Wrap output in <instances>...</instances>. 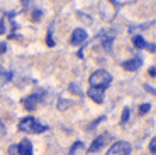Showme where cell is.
Masks as SVG:
<instances>
[{
	"instance_id": "603a6c76",
	"label": "cell",
	"mask_w": 156,
	"mask_h": 155,
	"mask_svg": "<svg viewBox=\"0 0 156 155\" xmlns=\"http://www.w3.org/2000/svg\"><path fill=\"white\" fill-rule=\"evenodd\" d=\"M5 51H7V46L4 43H0V53H5Z\"/></svg>"
},
{
	"instance_id": "7402d4cb",
	"label": "cell",
	"mask_w": 156,
	"mask_h": 155,
	"mask_svg": "<svg viewBox=\"0 0 156 155\" xmlns=\"http://www.w3.org/2000/svg\"><path fill=\"white\" fill-rule=\"evenodd\" d=\"M5 31V24H4V19H0V34Z\"/></svg>"
},
{
	"instance_id": "d6986e66",
	"label": "cell",
	"mask_w": 156,
	"mask_h": 155,
	"mask_svg": "<svg viewBox=\"0 0 156 155\" xmlns=\"http://www.w3.org/2000/svg\"><path fill=\"white\" fill-rule=\"evenodd\" d=\"M41 16H43V12H39V10H36L34 14H32V19H34V21H39V19H41Z\"/></svg>"
},
{
	"instance_id": "52a82bcc",
	"label": "cell",
	"mask_w": 156,
	"mask_h": 155,
	"mask_svg": "<svg viewBox=\"0 0 156 155\" xmlns=\"http://www.w3.org/2000/svg\"><path fill=\"white\" fill-rule=\"evenodd\" d=\"M87 31L85 29H75L73 32H71V39H70V43L73 44V46H78V44H83L87 41Z\"/></svg>"
},
{
	"instance_id": "30bf717a",
	"label": "cell",
	"mask_w": 156,
	"mask_h": 155,
	"mask_svg": "<svg viewBox=\"0 0 156 155\" xmlns=\"http://www.w3.org/2000/svg\"><path fill=\"white\" fill-rule=\"evenodd\" d=\"M133 43H134V46L136 48H148V43H146L144 39H143V36H134L133 38Z\"/></svg>"
},
{
	"instance_id": "7c38bea8",
	"label": "cell",
	"mask_w": 156,
	"mask_h": 155,
	"mask_svg": "<svg viewBox=\"0 0 156 155\" xmlns=\"http://www.w3.org/2000/svg\"><path fill=\"white\" fill-rule=\"evenodd\" d=\"M104 119H105V116H100V118H98V119H95V121H92V123H90V124H88V128H87V130H94V128H95V126H97V124H98V123H100V121H104Z\"/></svg>"
},
{
	"instance_id": "44dd1931",
	"label": "cell",
	"mask_w": 156,
	"mask_h": 155,
	"mask_svg": "<svg viewBox=\"0 0 156 155\" xmlns=\"http://www.w3.org/2000/svg\"><path fill=\"white\" fill-rule=\"evenodd\" d=\"M154 72H156V68H154V66H151V68L148 70V75H149V77H154V75H156Z\"/></svg>"
},
{
	"instance_id": "9a60e30c",
	"label": "cell",
	"mask_w": 156,
	"mask_h": 155,
	"mask_svg": "<svg viewBox=\"0 0 156 155\" xmlns=\"http://www.w3.org/2000/svg\"><path fill=\"white\" fill-rule=\"evenodd\" d=\"M10 78H12V74H10V72H5V75H0V82H2V84H5V82L10 80Z\"/></svg>"
},
{
	"instance_id": "9c48e42d",
	"label": "cell",
	"mask_w": 156,
	"mask_h": 155,
	"mask_svg": "<svg viewBox=\"0 0 156 155\" xmlns=\"http://www.w3.org/2000/svg\"><path fill=\"white\" fill-rule=\"evenodd\" d=\"M87 96H88L94 102H97V104H102V102H104V90H102V89L90 87L88 92H87Z\"/></svg>"
},
{
	"instance_id": "5b68a950",
	"label": "cell",
	"mask_w": 156,
	"mask_h": 155,
	"mask_svg": "<svg viewBox=\"0 0 156 155\" xmlns=\"http://www.w3.org/2000/svg\"><path fill=\"white\" fill-rule=\"evenodd\" d=\"M129 153H131V145L127 142H115L114 145H110L105 155H129Z\"/></svg>"
},
{
	"instance_id": "ba28073f",
	"label": "cell",
	"mask_w": 156,
	"mask_h": 155,
	"mask_svg": "<svg viewBox=\"0 0 156 155\" xmlns=\"http://www.w3.org/2000/svg\"><path fill=\"white\" fill-rule=\"evenodd\" d=\"M141 65H143V58H141V56H136V58H131V60L122 63V68L127 70V72H134V70L141 68Z\"/></svg>"
},
{
	"instance_id": "5bb4252c",
	"label": "cell",
	"mask_w": 156,
	"mask_h": 155,
	"mask_svg": "<svg viewBox=\"0 0 156 155\" xmlns=\"http://www.w3.org/2000/svg\"><path fill=\"white\" fill-rule=\"evenodd\" d=\"M148 111H151V104H143L139 108V114H146Z\"/></svg>"
},
{
	"instance_id": "e0dca14e",
	"label": "cell",
	"mask_w": 156,
	"mask_h": 155,
	"mask_svg": "<svg viewBox=\"0 0 156 155\" xmlns=\"http://www.w3.org/2000/svg\"><path fill=\"white\" fill-rule=\"evenodd\" d=\"M149 150H151V153H153V155L156 153V138H151V143H149Z\"/></svg>"
},
{
	"instance_id": "4fadbf2b",
	"label": "cell",
	"mask_w": 156,
	"mask_h": 155,
	"mask_svg": "<svg viewBox=\"0 0 156 155\" xmlns=\"http://www.w3.org/2000/svg\"><path fill=\"white\" fill-rule=\"evenodd\" d=\"M129 108H124V111H122V118H121V123H126V121L129 119Z\"/></svg>"
},
{
	"instance_id": "6da1fadb",
	"label": "cell",
	"mask_w": 156,
	"mask_h": 155,
	"mask_svg": "<svg viewBox=\"0 0 156 155\" xmlns=\"http://www.w3.org/2000/svg\"><path fill=\"white\" fill-rule=\"evenodd\" d=\"M19 130L24 133H29V135H39V133H44L48 130L46 124L39 123L36 118L27 116V118H22L19 121Z\"/></svg>"
},
{
	"instance_id": "2e32d148",
	"label": "cell",
	"mask_w": 156,
	"mask_h": 155,
	"mask_svg": "<svg viewBox=\"0 0 156 155\" xmlns=\"http://www.w3.org/2000/svg\"><path fill=\"white\" fill-rule=\"evenodd\" d=\"M70 90H73L75 94H78V96H83V92L78 89V84H71V85H70Z\"/></svg>"
},
{
	"instance_id": "7a4b0ae2",
	"label": "cell",
	"mask_w": 156,
	"mask_h": 155,
	"mask_svg": "<svg viewBox=\"0 0 156 155\" xmlns=\"http://www.w3.org/2000/svg\"><path fill=\"white\" fill-rule=\"evenodd\" d=\"M88 82H90V85L95 87V89L105 90L107 87L110 85V82H112V77H110V74H107L105 70H95L94 74L90 75Z\"/></svg>"
},
{
	"instance_id": "8992f818",
	"label": "cell",
	"mask_w": 156,
	"mask_h": 155,
	"mask_svg": "<svg viewBox=\"0 0 156 155\" xmlns=\"http://www.w3.org/2000/svg\"><path fill=\"white\" fill-rule=\"evenodd\" d=\"M109 140H110V135H109V133H102L100 136H97V138L94 140L92 147L88 148V153H95V152H98L102 147H104V145L107 143V142H109Z\"/></svg>"
},
{
	"instance_id": "ffe728a7",
	"label": "cell",
	"mask_w": 156,
	"mask_h": 155,
	"mask_svg": "<svg viewBox=\"0 0 156 155\" xmlns=\"http://www.w3.org/2000/svg\"><path fill=\"white\" fill-rule=\"evenodd\" d=\"M144 89L148 90V92H151L153 96H154V92H156V90H154V87H153V85H149V84H146V85H144Z\"/></svg>"
},
{
	"instance_id": "277c9868",
	"label": "cell",
	"mask_w": 156,
	"mask_h": 155,
	"mask_svg": "<svg viewBox=\"0 0 156 155\" xmlns=\"http://www.w3.org/2000/svg\"><path fill=\"white\" fill-rule=\"evenodd\" d=\"M41 102H43V94L41 92L31 94V96H27V97L22 99V106H24L26 111H36V108H37Z\"/></svg>"
},
{
	"instance_id": "8fae6325",
	"label": "cell",
	"mask_w": 156,
	"mask_h": 155,
	"mask_svg": "<svg viewBox=\"0 0 156 155\" xmlns=\"http://www.w3.org/2000/svg\"><path fill=\"white\" fill-rule=\"evenodd\" d=\"M78 148H83V143H82V142H75L73 147L70 148V153H68V155H75V152H76Z\"/></svg>"
},
{
	"instance_id": "cb8c5ba5",
	"label": "cell",
	"mask_w": 156,
	"mask_h": 155,
	"mask_svg": "<svg viewBox=\"0 0 156 155\" xmlns=\"http://www.w3.org/2000/svg\"><path fill=\"white\" fill-rule=\"evenodd\" d=\"M22 2H26V0H22Z\"/></svg>"
},
{
	"instance_id": "ac0fdd59",
	"label": "cell",
	"mask_w": 156,
	"mask_h": 155,
	"mask_svg": "<svg viewBox=\"0 0 156 155\" xmlns=\"http://www.w3.org/2000/svg\"><path fill=\"white\" fill-rule=\"evenodd\" d=\"M46 43H48V46H55V41H53V32H48V39H46Z\"/></svg>"
},
{
	"instance_id": "3957f363",
	"label": "cell",
	"mask_w": 156,
	"mask_h": 155,
	"mask_svg": "<svg viewBox=\"0 0 156 155\" xmlns=\"http://www.w3.org/2000/svg\"><path fill=\"white\" fill-rule=\"evenodd\" d=\"M9 155H32V145L29 140H22L19 145L9 147Z\"/></svg>"
}]
</instances>
